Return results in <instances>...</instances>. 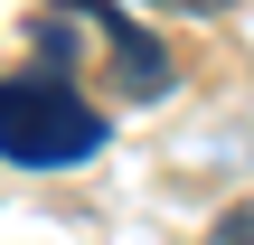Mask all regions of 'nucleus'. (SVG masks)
<instances>
[{"instance_id":"nucleus-3","label":"nucleus","mask_w":254,"mask_h":245,"mask_svg":"<svg viewBox=\"0 0 254 245\" xmlns=\"http://www.w3.org/2000/svg\"><path fill=\"white\" fill-rule=\"evenodd\" d=\"M207 245H254V208H226V217H217V236Z\"/></svg>"},{"instance_id":"nucleus-1","label":"nucleus","mask_w":254,"mask_h":245,"mask_svg":"<svg viewBox=\"0 0 254 245\" xmlns=\"http://www.w3.org/2000/svg\"><path fill=\"white\" fill-rule=\"evenodd\" d=\"M104 151V113L94 94H75L57 66H19L0 76V161L9 170H75Z\"/></svg>"},{"instance_id":"nucleus-2","label":"nucleus","mask_w":254,"mask_h":245,"mask_svg":"<svg viewBox=\"0 0 254 245\" xmlns=\"http://www.w3.org/2000/svg\"><path fill=\"white\" fill-rule=\"evenodd\" d=\"M75 9H85V19L104 28V47H113V76H123V94H132V104H151V94L170 85V47H160V38H141V28L123 19V0H75Z\"/></svg>"},{"instance_id":"nucleus-4","label":"nucleus","mask_w":254,"mask_h":245,"mask_svg":"<svg viewBox=\"0 0 254 245\" xmlns=\"http://www.w3.org/2000/svg\"><path fill=\"white\" fill-rule=\"evenodd\" d=\"M151 9H198V19H207V9H226V0H151Z\"/></svg>"}]
</instances>
